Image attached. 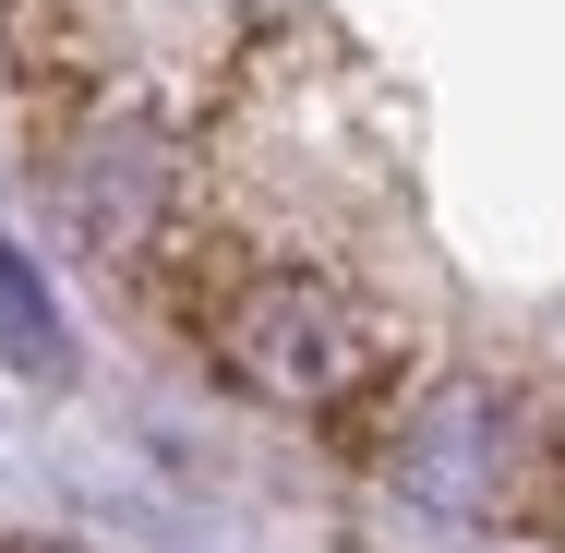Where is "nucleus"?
<instances>
[{"label": "nucleus", "instance_id": "nucleus-1", "mask_svg": "<svg viewBox=\"0 0 565 553\" xmlns=\"http://www.w3.org/2000/svg\"><path fill=\"white\" fill-rule=\"evenodd\" d=\"M217 349L265 385V397H338L349 373L373 361V337L326 313L313 289H253V326H217Z\"/></svg>", "mask_w": 565, "mask_h": 553}, {"label": "nucleus", "instance_id": "nucleus-2", "mask_svg": "<svg viewBox=\"0 0 565 553\" xmlns=\"http://www.w3.org/2000/svg\"><path fill=\"white\" fill-rule=\"evenodd\" d=\"M0 373H61V313L12 241H0Z\"/></svg>", "mask_w": 565, "mask_h": 553}]
</instances>
